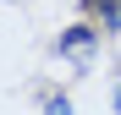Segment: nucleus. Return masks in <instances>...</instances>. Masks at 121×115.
Wrapping results in <instances>:
<instances>
[{
  "mask_svg": "<svg viewBox=\"0 0 121 115\" xmlns=\"http://www.w3.org/2000/svg\"><path fill=\"white\" fill-rule=\"evenodd\" d=\"M94 49H99V22H72V28H60V38H55V55L72 60V66H88Z\"/></svg>",
  "mask_w": 121,
  "mask_h": 115,
  "instance_id": "1",
  "label": "nucleus"
},
{
  "mask_svg": "<svg viewBox=\"0 0 121 115\" xmlns=\"http://www.w3.org/2000/svg\"><path fill=\"white\" fill-rule=\"evenodd\" d=\"M83 11H88V22H99V33L121 38V0H83Z\"/></svg>",
  "mask_w": 121,
  "mask_h": 115,
  "instance_id": "2",
  "label": "nucleus"
},
{
  "mask_svg": "<svg viewBox=\"0 0 121 115\" xmlns=\"http://www.w3.org/2000/svg\"><path fill=\"white\" fill-rule=\"evenodd\" d=\"M39 110H44V115H77L66 93H44V99H39Z\"/></svg>",
  "mask_w": 121,
  "mask_h": 115,
  "instance_id": "3",
  "label": "nucleus"
},
{
  "mask_svg": "<svg viewBox=\"0 0 121 115\" xmlns=\"http://www.w3.org/2000/svg\"><path fill=\"white\" fill-rule=\"evenodd\" d=\"M110 104H116V115H121V88H116V93H110Z\"/></svg>",
  "mask_w": 121,
  "mask_h": 115,
  "instance_id": "4",
  "label": "nucleus"
}]
</instances>
